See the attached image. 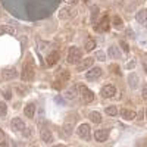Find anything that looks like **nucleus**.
<instances>
[{"label":"nucleus","mask_w":147,"mask_h":147,"mask_svg":"<svg viewBox=\"0 0 147 147\" xmlns=\"http://www.w3.org/2000/svg\"><path fill=\"white\" fill-rule=\"evenodd\" d=\"M35 75V63L31 56H28L25 59V62L22 65V74H21V78L24 81H32Z\"/></svg>","instance_id":"1"},{"label":"nucleus","mask_w":147,"mask_h":147,"mask_svg":"<svg viewBox=\"0 0 147 147\" xmlns=\"http://www.w3.org/2000/svg\"><path fill=\"white\" fill-rule=\"evenodd\" d=\"M78 96H80L81 102L85 105L94 102V93L88 87H85V85H78Z\"/></svg>","instance_id":"2"},{"label":"nucleus","mask_w":147,"mask_h":147,"mask_svg":"<svg viewBox=\"0 0 147 147\" xmlns=\"http://www.w3.org/2000/svg\"><path fill=\"white\" fill-rule=\"evenodd\" d=\"M81 60H82V52H81V49L72 46L69 49V53H68V63L77 65V63L81 62Z\"/></svg>","instance_id":"3"},{"label":"nucleus","mask_w":147,"mask_h":147,"mask_svg":"<svg viewBox=\"0 0 147 147\" xmlns=\"http://www.w3.org/2000/svg\"><path fill=\"white\" fill-rule=\"evenodd\" d=\"M77 134L80 136V138L82 140H90L91 137V128L88 124H81L78 128H77Z\"/></svg>","instance_id":"4"},{"label":"nucleus","mask_w":147,"mask_h":147,"mask_svg":"<svg viewBox=\"0 0 147 147\" xmlns=\"http://www.w3.org/2000/svg\"><path fill=\"white\" fill-rule=\"evenodd\" d=\"M100 94L105 97V99H110V97H115L116 96V87L113 84H106L102 87Z\"/></svg>","instance_id":"5"},{"label":"nucleus","mask_w":147,"mask_h":147,"mask_svg":"<svg viewBox=\"0 0 147 147\" xmlns=\"http://www.w3.org/2000/svg\"><path fill=\"white\" fill-rule=\"evenodd\" d=\"M102 74H103L102 68H99V66H93V68H90V69L87 71V74H85V78H87L88 81H96L97 78H100V77H102Z\"/></svg>","instance_id":"6"},{"label":"nucleus","mask_w":147,"mask_h":147,"mask_svg":"<svg viewBox=\"0 0 147 147\" xmlns=\"http://www.w3.org/2000/svg\"><path fill=\"white\" fill-rule=\"evenodd\" d=\"M93 63H94V59H93V57H85V59H82L81 62L77 65V71H78V72L88 71L90 68H93Z\"/></svg>","instance_id":"7"},{"label":"nucleus","mask_w":147,"mask_h":147,"mask_svg":"<svg viewBox=\"0 0 147 147\" xmlns=\"http://www.w3.org/2000/svg\"><path fill=\"white\" fill-rule=\"evenodd\" d=\"M10 127H12V129H13L15 132H24V129L27 128L25 124H24V121L21 118H18V116L10 121Z\"/></svg>","instance_id":"8"},{"label":"nucleus","mask_w":147,"mask_h":147,"mask_svg":"<svg viewBox=\"0 0 147 147\" xmlns=\"http://www.w3.org/2000/svg\"><path fill=\"white\" fill-rule=\"evenodd\" d=\"M109 28H110V19H109V15H105L100 21H99V24H97V27H96V31H109Z\"/></svg>","instance_id":"9"},{"label":"nucleus","mask_w":147,"mask_h":147,"mask_svg":"<svg viewBox=\"0 0 147 147\" xmlns=\"http://www.w3.org/2000/svg\"><path fill=\"white\" fill-rule=\"evenodd\" d=\"M2 75H3V78H5L6 81H9V80H15V78L18 77V71H16L13 66H9V68H5V69H3Z\"/></svg>","instance_id":"10"},{"label":"nucleus","mask_w":147,"mask_h":147,"mask_svg":"<svg viewBox=\"0 0 147 147\" xmlns=\"http://www.w3.org/2000/svg\"><path fill=\"white\" fill-rule=\"evenodd\" d=\"M109 138V129L107 128H103V129H97L94 132V140L99 141V143H103Z\"/></svg>","instance_id":"11"},{"label":"nucleus","mask_w":147,"mask_h":147,"mask_svg":"<svg viewBox=\"0 0 147 147\" xmlns=\"http://www.w3.org/2000/svg\"><path fill=\"white\" fill-rule=\"evenodd\" d=\"M40 137H41V140H43L44 143H52V141H53V134H52V131L49 129V128H46V127H43V128L40 129Z\"/></svg>","instance_id":"12"},{"label":"nucleus","mask_w":147,"mask_h":147,"mask_svg":"<svg viewBox=\"0 0 147 147\" xmlns=\"http://www.w3.org/2000/svg\"><path fill=\"white\" fill-rule=\"evenodd\" d=\"M24 113H25V116H27V118L32 119V118H34V115H35V103H32V102L27 103V105H25V107H24Z\"/></svg>","instance_id":"13"},{"label":"nucleus","mask_w":147,"mask_h":147,"mask_svg":"<svg viewBox=\"0 0 147 147\" xmlns=\"http://www.w3.org/2000/svg\"><path fill=\"white\" fill-rule=\"evenodd\" d=\"M121 116H122V119H125V121H132V119H136V116H137V113L134 112V110H131V109H122L121 110Z\"/></svg>","instance_id":"14"},{"label":"nucleus","mask_w":147,"mask_h":147,"mask_svg":"<svg viewBox=\"0 0 147 147\" xmlns=\"http://www.w3.org/2000/svg\"><path fill=\"white\" fill-rule=\"evenodd\" d=\"M138 82H140L138 75H137V74H134V72H131L129 75H128V84H129V87H131L132 90H136V88L138 87Z\"/></svg>","instance_id":"15"},{"label":"nucleus","mask_w":147,"mask_h":147,"mask_svg":"<svg viewBox=\"0 0 147 147\" xmlns=\"http://www.w3.org/2000/svg\"><path fill=\"white\" fill-rule=\"evenodd\" d=\"M77 93H78V87H77V85H71L69 88L65 90V99H68V100L75 99V97H77Z\"/></svg>","instance_id":"16"},{"label":"nucleus","mask_w":147,"mask_h":147,"mask_svg":"<svg viewBox=\"0 0 147 147\" xmlns=\"http://www.w3.org/2000/svg\"><path fill=\"white\" fill-rule=\"evenodd\" d=\"M59 57H60V55H59V52H52L50 55L47 56V65L49 66H55L57 62H59Z\"/></svg>","instance_id":"17"},{"label":"nucleus","mask_w":147,"mask_h":147,"mask_svg":"<svg viewBox=\"0 0 147 147\" xmlns=\"http://www.w3.org/2000/svg\"><path fill=\"white\" fill-rule=\"evenodd\" d=\"M72 7H69V6H65V7H62L60 9V12H59V18L60 19H69L71 16H72Z\"/></svg>","instance_id":"18"},{"label":"nucleus","mask_w":147,"mask_h":147,"mask_svg":"<svg viewBox=\"0 0 147 147\" xmlns=\"http://www.w3.org/2000/svg\"><path fill=\"white\" fill-rule=\"evenodd\" d=\"M72 134V124L71 122H65L63 127H62V137L63 138H69Z\"/></svg>","instance_id":"19"},{"label":"nucleus","mask_w":147,"mask_h":147,"mask_svg":"<svg viewBox=\"0 0 147 147\" xmlns=\"http://www.w3.org/2000/svg\"><path fill=\"white\" fill-rule=\"evenodd\" d=\"M88 118L93 124H100L102 122V115H100V112H97V110H91L88 113Z\"/></svg>","instance_id":"20"},{"label":"nucleus","mask_w":147,"mask_h":147,"mask_svg":"<svg viewBox=\"0 0 147 147\" xmlns=\"http://www.w3.org/2000/svg\"><path fill=\"white\" fill-rule=\"evenodd\" d=\"M69 78H71V72L68 69H62V71H60V74H59V81L60 82L65 84V82L69 81Z\"/></svg>","instance_id":"21"},{"label":"nucleus","mask_w":147,"mask_h":147,"mask_svg":"<svg viewBox=\"0 0 147 147\" xmlns=\"http://www.w3.org/2000/svg\"><path fill=\"white\" fill-rule=\"evenodd\" d=\"M136 19H137L138 24H146V21H147V10L146 9L138 10V13L136 15Z\"/></svg>","instance_id":"22"},{"label":"nucleus","mask_w":147,"mask_h":147,"mask_svg":"<svg viewBox=\"0 0 147 147\" xmlns=\"http://www.w3.org/2000/svg\"><path fill=\"white\" fill-rule=\"evenodd\" d=\"M112 25L115 30H122L124 28V21H122L119 16H113L112 18Z\"/></svg>","instance_id":"23"},{"label":"nucleus","mask_w":147,"mask_h":147,"mask_svg":"<svg viewBox=\"0 0 147 147\" xmlns=\"http://www.w3.org/2000/svg\"><path fill=\"white\" fill-rule=\"evenodd\" d=\"M84 49H85L87 52L94 50V49H96V41H94L93 38H88L87 41H85V44H84Z\"/></svg>","instance_id":"24"},{"label":"nucleus","mask_w":147,"mask_h":147,"mask_svg":"<svg viewBox=\"0 0 147 147\" xmlns=\"http://www.w3.org/2000/svg\"><path fill=\"white\" fill-rule=\"evenodd\" d=\"M109 56H112L113 59H119L121 57V53H119V50H118L115 46H110L109 47Z\"/></svg>","instance_id":"25"},{"label":"nucleus","mask_w":147,"mask_h":147,"mask_svg":"<svg viewBox=\"0 0 147 147\" xmlns=\"http://www.w3.org/2000/svg\"><path fill=\"white\" fill-rule=\"evenodd\" d=\"M105 112H106V115H109V116H116V115H118V107L113 106V105H112V106H107Z\"/></svg>","instance_id":"26"},{"label":"nucleus","mask_w":147,"mask_h":147,"mask_svg":"<svg viewBox=\"0 0 147 147\" xmlns=\"http://www.w3.org/2000/svg\"><path fill=\"white\" fill-rule=\"evenodd\" d=\"M7 113V106L5 102H0V116H6Z\"/></svg>","instance_id":"27"},{"label":"nucleus","mask_w":147,"mask_h":147,"mask_svg":"<svg viewBox=\"0 0 147 147\" xmlns=\"http://www.w3.org/2000/svg\"><path fill=\"white\" fill-rule=\"evenodd\" d=\"M0 32H9V34H15V30L12 27H7V25H3L0 28Z\"/></svg>","instance_id":"28"},{"label":"nucleus","mask_w":147,"mask_h":147,"mask_svg":"<svg viewBox=\"0 0 147 147\" xmlns=\"http://www.w3.org/2000/svg\"><path fill=\"white\" fill-rule=\"evenodd\" d=\"M2 93H3V97H5L6 100H9L10 97H12V96H10V88H3Z\"/></svg>","instance_id":"29"},{"label":"nucleus","mask_w":147,"mask_h":147,"mask_svg":"<svg viewBox=\"0 0 147 147\" xmlns=\"http://www.w3.org/2000/svg\"><path fill=\"white\" fill-rule=\"evenodd\" d=\"M5 140H6V136H5V131L0 128V146H2L3 143H5Z\"/></svg>","instance_id":"30"},{"label":"nucleus","mask_w":147,"mask_h":147,"mask_svg":"<svg viewBox=\"0 0 147 147\" xmlns=\"http://www.w3.org/2000/svg\"><path fill=\"white\" fill-rule=\"evenodd\" d=\"M60 84H62V82H60L59 80H56L52 85H53V88H56V90H60V88H62V85H60Z\"/></svg>","instance_id":"31"},{"label":"nucleus","mask_w":147,"mask_h":147,"mask_svg":"<svg viewBox=\"0 0 147 147\" xmlns=\"http://www.w3.org/2000/svg\"><path fill=\"white\" fill-rule=\"evenodd\" d=\"M96 57L100 59V60H105V59H106V55H105L103 52H97V53H96Z\"/></svg>","instance_id":"32"},{"label":"nucleus","mask_w":147,"mask_h":147,"mask_svg":"<svg viewBox=\"0 0 147 147\" xmlns=\"http://www.w3.org/2000/svg\"><path fill=\"white\" fill-rule=\"evenodd\" d=\"M110 71H115V74L116 75H121V72H119V68L116 66V65H110V68H109Z\"/></svg>","instance_id":"33"},{"label":"nucleus","mask_w":147,"mask_h":147,"mask_svg":"<svg viewBox=\"0 0 147 147\" xmlns=\"http://www.w3.org/2000/svg\"><path fill=\"white\" fill-rule=\"evenodd\" d=\"M137 147H147V140L144 138V140H140L138 143H137Z\"/></svg>","instance_id":"34"},{"label":"nucleus","mask_w":147,"mask_h":147,"mask_svg":"<svg viewBox=\"0 0 147 147\" xmlns=\"http://www.w3.org/2000/svg\"><path fill=\"white\" fill-rule=\"evenodd\" d=\"M121 47L124 49V52H128V50H129V49H128V44H127L125 41H121Z\"/></svg>","instance_id":"35"},{"label":"nucleus","mask_w":147,"mask_h":147,"mask_svg":"<svg viewBox=\"0 0 147 147\" xmlns=\"http://www.w3.org/2000/svg\"><path fill=\"white\" fill-rule=\"evenodd\" d=\"M31 134H32V132H31V129H27V128L24 129V136H25L27 138H28V137H31Z\"/></svg>","instance_id":"36"},{"label":"nucleus","mask_w":147,"mask_h":147,"mask_svg":"<svg viewBox=\"0 0 147 147\" xmlns=\"http://www.w3.org/2000/svg\"><path fill=\"white\" fill-rule=\"evenodd\" d=\"M134 66H136V60H131V62L127 65V68H128V69H131V68H134Z\"/></svg>","instance_id":"37"},{"label":"nucleus","mask_w":147,"mask_h":147,"mask_svg":"<svg viewBox=\"0 0 147 147\" xmlns=\"http://www.w3.org/2000/svg\"><path fill=\"white\" fill-rule=\"evenodd\" d=\"M143 99H144V100H147V87H144V88H143Z\"/></svg>","instance_id":"38"},{"label":"nucleus","mask_w":147,"mask_h":147,"mask_svg":"<svg viewBox=\"0 0 147 147\" xmlns=\"http://www.w3.org/2000/svg\"><path fill=\"white\" fill-rule=\"evenodd\" d=\"M127 34H128L129 37H132V31H131V30H127Z\"/></svg>","instance_id":"39"},{"label":"nucleus","mask_w":147,"mask_h":147,"mask_svg":"<svg viewBox=\"0 0 147 147\" xmlns=\"http://www.w3.org/2000/svg\"><path fill=\"white\" fill-rule=\"evenodd\" d=\"M53 147H65V146H62V144H56V146H53Z\"/></svg>","instance_id":"40"},{"label":"nucleus","mask_w":147,"mask_h":147,"mask_svg":"<svg viewBox=\"0 0 147 147\" xmlns=\"http://www.w3.org/2000/svg\"><path fill=\"white\" fill-rule=\"evenodd\" d=\"M146 119H147V109H146Z\"/></svg>","instance_id":"41"},{"label":"nucleus","mask_w":147,"mask_h":147,"mask_svg":"<svg viewBox=\"0 0 147 147\" xmlns=\"http://www.w3.org/2000/svg\"><path fill=\"white\" fill-rule=\"evenodd\" d=\"M2 147H5V146H2ZM6 147H7V146H6Z\"/></svg>","instance_id":"42"},{"label":"nucleus","mask_w":147,"mask_h":147,"mask_svg":"<svg viewBox=\"0 0 147 147\" xmlns=\"http://www.w3.org/2000/svg\"><path fill=\"white\" fill-rule=\"evenodd\" d=\"M85 2H87V0H85Z\"/></svg>","instance_id":"43"}]
</instances>
